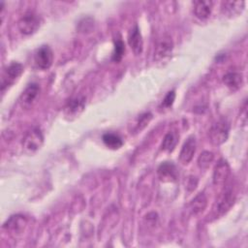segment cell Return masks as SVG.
<instances>
[{
  "label": "cell",
  "instance_id": "cell-15",
  "mask_svg": "<svg viewBox=\"0 0 248 248\" xmlns=\"http://www.w3.org/2000/svg\"><path fill=\"white\" fill-rule=\"evenodd\" d=\"M23 72V66L18 63V62H13L11 63L6 71H5V75H6V78H7V81L2 84V90H4V87L5 85H9L10 83H12L16 78H17Z\"/></svg>",
  "mask_w": 248,
  "mask_h": 248
},
{
  "label": "cell",
  "instance_id": "cell-19",
  "mask_svg": "<svg viewBox=\"0 0 248 248\" xmlns=\"http://www.w3.org/2000/svg\"><path fill=\"white\" fill-rule=\"evenodd\" d=\"M177 142V134L175 132H169L162 142V149L164 151H172Z\"/></svg>",
  "mask_w": 248,
  "mask_h": 248
},
{
  "label": "cell",
  "instance_id": "cell-4",
  "mask_svg": "<svg viewBox=\"0 0 248 248\" xmlns=\"http://www.w3.org/2000/svg\"><path fill=\"white\" fill-rule=\"evenodd\" d=\"M234 202V195L232 189H226L216 200L214 204V212L216 215H222L227 212Z\"/></svg>",
  "mask_w": 248,
  "mask_h": 248
},
{
  "label": "cell",
  "instance_id": "cell-5",
  "mask_svg": "<svg viewBox=\"0 0 248 248\" xmlns=\"http://www.w3.org/2000/svg\"><path fill=\"white\" fill-rule=\"evenodd\" d=\"M34 59L39 68L46 70L52 65L53 52L48 46H42L36 50Z\"/></svg>",
  "mask_w": 248,
  "mask_h": 248
},
{
  "label": "cell",
  "instance_id": "cell-7",
  "mask_svg": "<svg viewBox=\"0 0 248 248\" xmlns=\"http://www.w3.org/2000/svg\"><path fill=\"white\" fill-rule=\"evenodd\" d=\"M172 41L169 36H163L156 46L155 49V59L156 60H164L165 58L169 57L172 50Z\"/></svg>",
  "mask_w": 248,
  "mask_h": 248
},
{
  "label": "cell",
  "instance_id": "cell-2",
  "mask_svg": "<svg viewBox=\"0 0 248 248\" xmlns=\"http://www.w3.org/2000/svg\"><path fill=\"white\" fill-rule=\"evenodd\" d=\"M44 142V136L39 128H32L26 133L22 140L23 148L29 152L33 153L37 151Z\"/></svg>",
  "mask_w": 248,
  "mask_h": 248
},
{
  "label": "cell",
  "instance_id": "cell-23",
  "mask_svg": "<svg viewBox=\"0 0 248 248\" xmlns=\"http://www.w3.org/2000/svg\"><path fill=\"white\" fill-rule=\"evenodd\" d=\"M151 113L149 112H145L143 113L142 115L140 116V119H139V122H138V130H141L143 129L147 124L148 122L150 121L151 119Z\"/></svg>",
  "mask_w": 248,
  "mask_h": 248
},
{
  "label": "cell",
  "instance_id": "cell-24",
  "mask_svg": "<svg viewBox=\"0 0 248 248\" xmlns=\"http://www.w3.org/2000/svg\"><path fill=\"white\" fill-rule=\"evenodd\" d=\"M174 99H175V93H174V91H173V90H172V91H170V92H168V94H167L166 97L164 98L162 105H163L164 107H166V108H169V107H170V106L173 104Z\"/></svg>",
  "mask_w": 248,
  "mask_h": 248
},
{
  "label": "cell",
  "instance_id": "cell-11",
  "mask_svg": "<svg viewBox=\"0 0 248 248\" xmlns=\"http://www.w3.org/2000/svg\"><path fill=\"white\" fill-rule=\"evenodd\" d=\"M85 107V98L84 97H76L68 102L64 108V112L69 117H76L78 115Z\"/></svg>",
  "mask_w": 248,
  "mask_h": 248
},
{
  "label": "cell",
  "instance_id": "cell-9",
  "mask_svg": "<svg viewBox=\"0 0 248 248\" xmlns=\"http://www.w3.org/2000/svg\"><path fill=\"white\" fill-rule=\"evenodd\" d=\"M196 139L194 136L189 137L188 140L184 142L180 153H179V160L183 165H187L188 163L191 162L193 159V156L196 152Z\"/></svg>",
  "mask_w": 248,
  "mask_h": 248
},
{
  "label": "cell",
  "instance_id": "cell-18",
  "mask_svg": "<svg viewBox=\"0 0 248 248\" xmlns=\"http://www.w3.org/2000/svg\"><path fill=\"white\" fill-rule=\"evenodd\" d=\"M103 141L106 144V146H108L110 149H118L122 146L123 141L121 140V138L113 133H106L103 135Z\"/></svg>",
  "mask_w": 248,
  "mask_h": 248
},
{
  "label": "cell",
  "instance_id": "cell-12",
  "mask_svg": "<svg viewBox=\"0 0 248 248\" xmlns=\"http://www.w3.org/2000/svg\"><path fill=\"white\" fill-rule=\"evenodd\" d=\"M128 42H129V45H130L132 50L134 51V53L136 55H139L142 52L143 41H142V37H141V34L140 32L138 25H135V27L131 30V32L129 34Z\"/></svg>",
  "mask_w": 248,
  "mask_h": 248
},
{
  "label": "cell",
  "instance_id": "cell-6",
  "mask_svg": "<svg viewBox=\"0 0 248 248\" xmlns=\"http://www.w3.org/2000/svg\"><path fill=\"white\" fill-rule=\"evenodd\" d=\"M26 225H27L26 218L23 215L16 214V215L11 216L4 224L3 228L6 229L7 232H10L11 233L19 234L24 231Z\"/></svg>",
  "mask_w": 248,
  "mask_h": 248
},
{
  "label": "cell",
  "instance_id": "cell-10",
  "mask_svg": "<svg viewBox=\"0 0 248 248\" xmlns=\"http://www.w3.org/2000/svg\"><path fill=\"white\" fill-rule=\"evenodd\" d=\"M230 175V166L227 161L221 159L214 168L213 183L215 185H223Z\"/></svg>",
  "mask_w": 248,
  "mask_h": 248
},
{
  "label": "cell",
  "instance_id": "cell-21",
  "mask_svg": "<svg viewBox=\"0 0 248 248\" xmlns=\"http://www.w3.org/2000/svg\"><path fill=\"white\" fill-rule=\"evenodd\" d=\"M244 7V2H224L223 3V9H225L230 15H233V14H238L239 12H241L243 10Z\"/></svg>",
  "mask_w": 248,
  "mask_h": 248
},
{
  "label": "cell",
  "instance_id": "cell-14",
  "mask_svg": "<svg viewBox=\"0 0 248 248\" xmlns=\"http://www.w3.org/2000/svg\"><path fill=\"white\" fill-rule=\"evenodd\" d=\"M212 1H196L194 2V14L200 19H206L212 11Z\"/></svg>",
  "mask_w": 248,
  "mask_h": 248
},
{
  "label": "cell",
  "instance_id": "cell-3",
  "mask_svg": "<svg viewBox=\"0 0 248 248\" xmlns=\"http://www.w3.org/2000/svg\"><path fill=\"white\" fill-rule=\"evenodd\" d=\"M229 136V125L224 120H219L214 123L209 130V138L213 144L220 145L224 143Z\"/></svg>",
  "mask_w": 248,
  "mask_h": 248
},
{
  "label": "cell",
  "instance_id": "cell-22",
  "mask_svg": "<svg viewBox=\"0 0 248 248\" xmlns=\"http://www.w3.org/2000/svg\"><path fill=\"white\" fill-rule=\"evenodd\" d=\"M125 46L121 40H116L114 43V51L112 54V60L114 62H119L124 54Z\"/></svg>",
  "mask_w": 248,
  "mask_h": 248
},
{
  "label": "cell",
  "instance_id": "cell-13",
  "mask_svg": "<svg viewBox=\"0 0 248 248\" xmlns=\"http://www.w3.org/2000/svg\"><path fill=\"white\" fill-rule=\"evenodd\" d=\"M158 175L163 181H174L177 177L176 168L171 162H164L158 168Z\"/></svg>",
  "mask_w": 248,
  "mask_h": 248
},
{
  "label": "cell",
  "instance_id": "cell-20",
  "mask_svg": "<svg viewBox=\"0 0 248 248\" xmlns=\"http://www.w3.org/2000/svg\"><path fill=\"white\" fill-rule=\"evenodd\" d=\"M214 160V154L211 151H203L198 158V165L201 169L206 170Z\"/></svg>",
  "mask_w": 248,
  "mask_h": 248
},
{
  "label": "cell",
  "instance_id": "cell-17",
  "mask_svg": "<svg viewBox=\"0 0 248 248\" xmlns=\"http://www.w3.org/2000/svg\"><path fill=\"white\" fill-rule=\"evenodd\" d=\"M223 81L229 88L233 90L238 89L242 84V75L237 72L227 73L223 78Z\"/></svg>",
  "mask_w": 248,
  "mask_h": 248
},
{
  "label": "cell",
  "instance_id": "cell-1",
  "mask_svg": "<svg viewBox=\"0 0 248 248\" xmlns=\"http://www.w3.org/2000/svg\"><path fill=\"white\" fill-rule=\"evenodd\" d=\"M41 25V19L38 15L33 12L25 13L18 20L17 27L23 35H31L36 32Z\"/></svg>",
  "mask_w": 248,
  "mask_h": 248
},
{
  "label": "cell",
  "instance_id": "cell-8",
  "mask_svg": "<svg viewBox=\"0 0 248 248\" xmlns=\"http://www.w3.org/2000/svg\"><path fill=\"white\" fill-rule=\"evenodd\" d=\"M40 93V86L37 83L29 84L21 93L19 102L23 108H29L37 99Z\"/></svg>",
  "mask_w": 248,
  "mask_h": 248
},
{
  "label": "cell",
  "instance_id": "cell-16",
  "mask_svg": "<svg viewBox=\"0 0 248 248\" xmlns=\"http://www.w3.org/2000/svg\"><path fill=\"white\" fill-rule=\"evenodd\" d=\"M206 204H207V200L205 195L203 193L198 194L189 204V209L191 214L195 216L201 214L205 209Z\"/></svg>",
  "mask_w": 248,
  "mask_h": 248
}]
</instances>
